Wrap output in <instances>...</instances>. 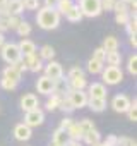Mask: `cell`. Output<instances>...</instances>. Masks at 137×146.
Wrapping results in <instances>:
<instances>
[{
	"instance_id": "cell-29",
	"label": "cell",
	"mask_w": 137,
	"mask_h": 146,
	"mask_svg": "<svg viewBox=\"0 0 137 146\" xmlns=\"http://www.w3.org/2000/svg\"><path fill=\"white\" fill-rule=\"evenodd\" d=\"M76 78H86L84 70H82L79 65H74V67H70V70H68V74H67V81L76 79Z\"/></svg>"
},
{
	"instance_id": "cell-47",
	"label": "cell",
	"mask_w": 137,
	"mask_h": 146,
	"mask_svg": "<svg viewBox=\"0 0 137 146\" xmlns=\"http://www.w3.org/2000/svg\"><path fill=\"white\" fill-rule=\"evenodd\" d=\"M57 2H58V0H45V7L55 9V7H57Z\"/></svg>"
},
{
	"instance_id": "cell-6",
	"label": "cell",
	"mask_w": 137,
	"mask_h": 146,
	"mask_svg": "<svg viewBox=\"0 0 137 146\" xmlns=\"http://www.w3.org/2000/svg\"><path fill=\"white\" fill-rule=\"evenodd\" d=\"M22 64L26 65V70H31V72H40V70H43V60L40 58L38 52L33 53V55L22 57Z\"/></svg>"
},
{
	"instance_id": "cell-20",
	"label": "cell",
	"mask_w": 137,
	"mask_h": 146,
	"mask_svg": "<svg viewBox=\"0 0 137 146\" xmlns=\"http://www.w3.org/2000/svg\"><path fill=\"white\" fill-rule=\"evenodd\" d=\"M93 112H103L106 108V100H99V98H89L88 100V105Z\"/></svg>"
},
{
	"instance_id": "cell-13",
	"label": "cell",
	"mask_w": 137,
	"mask_h": 146,
	"mask_svg": "<svg viewBox=\"0 0 137 146\" xmlns=\"http://www.w3.org/2000/svg\"><path fill=\"white\" fill-rule=\"evenodd\" d=\"M31 136H33V131H31V127H28L24 122H22V124H17V125L14 127V137H16L17 141H28V139H31Z\"/></svg>"
},
{
	"instance_id": "cell-44",
	"label": "cell",
	"mask_w": 137,
	"mask_h": 146,
	"mask_svg": "<svg viewBox=\"0 0 137 146\" xmlns=\"http://www.w3.org/2000/svg\"><path fill=\"white\" fill-rule=\"evenodd\" d=\"M117 137L118 136H115V134L106 136V139L103 141V146H117Z\"/></svg>"
},
{
	"instance_id": "cell-32",
	"label": "cell",
	"mask_w": 137,
	"mask_h": 146,
	"mask_svg": "<svg viewBox=\"0 0 137 146\" xmlns=\"http://www.w3.org/2000/svg\"><path fill=\"white\" fill-rule=\"evenodd\" d=\"M77 124H79V127H81V131H82V136H84L86 132H89V131L96 129V127H94V122H93V120H89V119H82V120H79Z\"/></svg>"
},
{
	"instance_id": "cell-42",
	"label": "cell",
	"mask_w": 137,
	"mask_h": 146,
	"mask_svg": "<svg viewBox=\"0 0 137 146\" xmlns=\"http://www.w3.org/2000/svg\"><path fill=\"white\" fill-rule=\"evenodd\" d=\"M117 0H101V11H113Z\"/></svg>"
},
{
	"instance_id": "cell-18",
	"label": "cell",
	"mask_w": 137,
	"mask_h": 146,
	"mask_svg": "<svg viewBox=\"0 0 137 146\" xmlns=\"http://www.w3.org/2000/svg\"><path fill=\"white\" fill-rule=\"evenodd\" d=\"M21 72H17L12 65H7L5 69H4V72H2V78H5V79H9V81H14V83H17L19 84V81H21Z\"/></svg>"
},
{
	"instance_id": "cell-45",
	"label": "cell",
	"mask_w": 137,
	"mask_h": 146,
	"mask_svg": "<svg viewBox=\"0 0 137 146\" xmlns=\"http://www.w3.org/2000/svg\"><path fill=\"white\" fill-rule=\"evenodd\" d=\"M12 67H14V69H16L17 72H21V74H22V72H24V70H26V65L22 64V58H21L19 62H16V64H12Z\"/></svg>"
},
{
	"instance_id": "cell-10",
	"label": "cell",
	"mask_w": 137,
	"mask_h": 146,
	"mask_svg": "<svg viewBox=\"0 0 137 146\" xmlns=\"http://www.w3.org/2000/svg\"><path fill=\"white\" fill-rule=\"evenodd\" d=\"M36 90L41 95H51L53 90H55V81L50 79V78H46V76H41L36 81Z\"/></svg>"
},
{
	"instance_id": "cell-23",
	"label": "cell",
	"mask_w": 137,
	"mask_h": 146,
	"mask_svg": "<svg viewBox=\"0 0 137 146\" xmlns=\"http://www.w3.org/2000/svg\"><path fill=\"white\" fill-rule=\"evenodd\" d=\"M67 141H68V137H67V132H65V131H62V129H55V131H53L51 143L60 144V146H65V144H67Z\"/></svg>"
},
{
	"instance_id": "cell-49",
	"label": "cell",
	"mask_w": 137,
	"mask_h": 146,
	"mask_svg": "<svg viewBox=\"0 0 137 146\" xmlns=\"http://www.w3.org/2000/svg\"><path fill=\"white\" fill-rule=\"evenodd\" d=\"M4 31H7V26H5V21H2V19H0V33L4 35Z\"/></svg>"
},
{
	"instance_id": "cell-11",
	"label": "cell",
	"mask_w": 137,
	"mask_h": 146,
	"mask_svg": "<svg viewBox=\"0 0 137 146\" xmlns=\"http://www.w3.org/2000/svg\"><path fill=\"white\" fill-rule=\"evenodd\" d=\"M89 98H99V100H106L108 96V90L103 83H93L89 84V93H88Z\"/></svg>"
},
{
	"instance_id": "cell-54",
	"label": "cell",
	"mask_w": 137,
	"mask_h": 146,
	"mask_svg": "<svg viewBox=\"0 0 137 146\" xmlns=\"http://www.w3.org/2000/svg\"><path fill=\"white\" fill-rule=\"evenodd\" d=\"M94 146H103V143H98V144H94Z\"/></svg>"
},
{
	"instance_id": "cell-35",
	"label": "cell",
	"mask_w": 137,
	"mask_h": 146,
	"mask_svg": "<svg viewBox=\"0 0 137 146\" xmlns=\"http://www.w3.org/2000/svg\"><path fill=\"white\" fill-rule=\"evenodd\" d=\"M0 88L5 90V91H14V90L17 88V83H14V81H9V79L2 78V79H0Z\"/></svg>"
},
{
	"instance_id": "cell-3",
	"label": "cell",
	"mask_w": 137,
	"mask_h": 146,
	"mask_svg": "<svg viewBox=\"0 0 137 146\" xmlns=\"http://www.w3.org/2000/svg\"><path fill=\"white\" fill-rule=\"evenodd\" d=\"M79 9L82 12V17H98L103 11H101V0H81L79 2Z\"/></svg>"
},
{
	"instance_id": "cell-31",
	"label": "cell",
	"mask_w": 137,
	"mask_h": 146,
	"mask_svg": "<svg viewBox=\"0 0 137 146\" xmlns=\"http://www.w3.org/2000/svg\"><path fill=\"white\" fill-rule=\"evenodd\" d=\"M16 31H17V35H19V36L26 38V36L31 33V24H29L28 21H21V24L16 28Z\"/></svg>"
},
{
	"instance_id": "cell-27",
	"label": "cell",
	"mask_w": 137,
	"mask_h": 146,
	"mask_svg": "<svg viewBox=\"0 0 137 146\" xmlns=\"http://www.w3.org/2000/svg\"><path fill=\"white\" fill-rule=\"evenodd\" d=\"M103 62H98L94 58H89L88 60V72H91V74H101V70H103Z\"/></svg>"
},
{
	"instance_id": "cell-30",
	"label": "cell",
	"mask_w": 137,
	"mask_h": 146,
	"mask_svg": "<svg viewBox=\"0 0 137 146\" xmlns=\"http://www.w3.org/2000/svg\"><path fill=\"white\" fill-rule=\"evenodd\" d=\"M58 108L62 110V112H65V113H72L76 108L72 107V103H70V100H68V96H62V102H60V105H58Z\"/></svg>"
},
{
	"instance_id": "cell-56",
	"label": "cell",
	"mask_w": 137,
	"mask_h": 146,
	"mask_svg": "<svg viewBox=\"0 0 137 146\" xmlns=\"http://www.w3.org/2000/svg\"><path fill=\"white\" fill-rule=\"evenodd\" d=\"M130 146H137V144H135V141H134V143H132V144H130Z\"/></svg>"
},
{
	"instance_id": "cell-14",
	"label": "cell",
	"mask_w": 137,
	"mask_h": 146,
	"mask_svg": "<svg viewBox=\"0 0 137 146\" xmlns=\"http://www.w3.org/2000/svg\"><path fill=\"white\" fill-rule=\"evenodd\" d=\"M17 46H19V52H21L22 57H28V55L36 53V45H34V41H31V40H28V38H22Z\"/></svg>"
},
{
	"instance_id": "cell-33",
	"label": "cell",
	"mask_w": 137,
	"mask_h": 146,
	"mask_svg": "<svg viewBox=\"0 0 137 146\" xmlns=\"http://www.w3.org/2000/svg\"><path fill=\"white\" fill-rule=\"evenodd\" d=\"M21 17L19 16H9L7 19H5V26H7V29H16L19 24H21Z\"/></svg>"
},
{
	"instance_id": "cell-41",
	"label": "cell",
	"mask_w": 137,
	"mask_h": 146,
	"mask_svg": "<svg viewBox=\"0 0 137 146\" xmlns=\"http://www.w3.org/2000/svg\"><path fill=\"white\" fill-rule=\"evenodd\" d=\"M115 21H117L118 24H123V26H125V24L130 21V16H128V12H127V14H117V16H115Z\"/></svg>"
},
{
	"instance_id": "cell-21",
	"label": "cell",
	"mask_w": 137,
	"mask_h": 146,
	"mask_svg": "<svg viewBox=\"0 0 137 146\" xmlns=\"http://www.w3.org/2000/svg\"><path fill=\"white\" fill-rule=\"evenodd\" d=\"M38 55H40L41 60H48V62H50V60H53V57H55V50H53L51 45H43V46L40 48Z\"/></svg>"
},
{
	"instance_id": "cell-53",
	"label": "cell",
	"mask_w": 137,
	"mask_h": 146,
	"mask_svg": "<svg viewBox=\"0 0 137 146\" xmlns=\"http://www.w3.org/2000/svg\"><path fill=\"white\" fill-rule=\"evenodd\" d=\"M122 2H123V4H127V5H128V4H130V2H132V0H122Z\"/></svg>"
},
{
	"instance_id": "cell-52",
	"label": "cell",
	"mask_w": 137,
	"mask_h": 146,
	"mask_svg": "<svg viewBox=\"0 0 137 146\" xmlns=\"http://www.w3.org/2000/svg\"><path fill=\"white\" fill-rule=\"evenodd\" d=\"M7 5V0H0V7H5Z\"/></svg>"
},
{
	"instance_id": "cell-24",
	"label": "cell",
	"mask_w": 137,
	"mask_h": 146,
	"mask_svg": "<svg viewBox=\"0 0 137 146\" xmlns=\"http://www.w3.org/2000/svg\"><path fill=\"white\" fill-rule=\"evenodd\" d=\"M103 50L108 53V52H117L118 50V40L115 36H106L105 41H103Z\"/></svg>"
},
{
	"instance_id": "cell-17",
	"label": "cell",
	"mask_w": 137,
	"mask_h": 146,
	"mask_svg": "<svg viewBox=\"0 0 137 146\" xmlns=\"http://www.w3.org/2000/svg\"><path fill=\"white\" fill-rule=\"evenodd\" d=\"M82 141H84L88 146H94V144L101 143V134L98 132V129H93V131H89V132H86V134L82 136Z\"/></svg>"
},
{
	"instance_id": "cell-19",
	"label": "cell",
	"mask_w": 137,
	"mask_h": 146,
	"mask_svg": "<svg viewBox=\"0 0 137 146\" xmlns=\"http://www.w3.org/2000/svg\"><path fill=\"white\" fill-rule=\"evenodd\" d=\"M65 17H67V21H70V23H79V21L82 19V12H81L79 5L74 4V5L70 7V11L65 14Z\"/></svg>"
},
{
	"instance_id": "cell-4",
	"label": "cell",
	"mask_w": 137,
	"mask_h": 146,
	"mask_svg": "<svg viewBox=\"0 0 137 146\" xmlns=\"http://www.w3.org/2000/svg\"><path fill=\"white\" fill-rule=\"evenodd\" d=\"M0 53H2V58H4L9 65L19 62V60L22 58V55H21V52H19V46H17L16 43H4V46L0 48Z\"/></svg>"
},
{
	"instance_id": "cell-22",
	"label": "cell",
	"mask_w": 137,
	"mask_h": 146,
	"mask_svg": "<svg viewBox=\"0 0 137 146\" xmlns=\"http://www.w3.org/2000/svg\"><path fill=\"white\" fill-rule=\"evenodd\" d=\"M105 62H108V65H111V67H118L122 64V53L118 50L117 52H108Z\"/></svg>"
},
{
	"instance_id": "cell-15",
	"label": "cell",
	"mask_w": 137,
	"mask_h": 146,
	"mask_svg": "<svg viewBox=\"0 0 137 146\" xmlns=\"http://www.w3.org/2000/svg\"><path fill=\"white\" fill-rule=\"evenodd\" d=\"M7 11L11 16H21L24 12V5H22V0H7Z\"/></svg>"
},
{
	"instance_id": "cell-12",
	"label": "cell",
	"mask_w": 137,
	"mask_h": 146,
	"mask_svg": "<svg viewBox=\"0 0 137 146\" xmlns=\"http://www.w3.org/2000/svg\"><path fill=\"white\" fill-rule=\"evenodd\" d=\"M38 105H40L38 96H36V95H33V93H28V95H24V96L21 98V108H22L24 112L36 110V108H38Z\"/></svg>"
},
{
	"instance_id": "cell-36",
	"label": "cell",
	"mask_w": 137,
	"mask_h": 146,
	"mask_svg": "<svg viewBox=\"0 0 137 146\" xmlns=\"http://www.w3.org/2000/svg\"><path fill=\"white\" fill-rule=\"evenodd\" d=\"M113 12H115V16L117 14H127L128 12V7H127V4L122 2V0H117L115 5H113Z\"/></svg>"
},
{
	"instance_id": "cell-55",
	"label": "cell",
	"mask_w": 137,
	"mask_h": 146,
	"mask_svg": "<svg viewBox=\"0 0 137 146\" xmlns=\"http://www.w3.org/2000/svg\"><path fill=\"white\" fill-rule=\"evenodd\" d=\"M50 146H60V144H55V143H51V144H50Z\"/></svg>"
},
{
	"instance_id": "cell-37",
	"label": "cell",
	"mask_w": 137,
	"mask_h": 146,
	"mask_svg": "<svg viewBox=\"0 0 137 146\" xmlns=\"http://www.w3.org/2000/svg\"><path fill=\"white\" fill-rule=\"evenodd\" d=\"M22 5L26 11H38L40 9V0H22Z\"/></svg>"
},
{
	"instance_id": "cell-28",
	"label": "cell",
	"mask_w": 137,
	"mask_h": 146,
	"mask_svg": "<svg viewBox=\"0 0 137 146\" xmlns=\"http://www.w3.org/2000/svg\"><path fill=\"white\" fill-rule=\"evenodd\" d=\"M127 70L130 76H137V55L132 53L128 57V62H127Z\"/></svg>"
},
{
	"instance_id": "cell-9",
	"label": "cell",
	"mask_w": 137,
	"mask_h": 146,
	"mask_svg": "<svg viewBox=\"0 0 137 146\" xmlns=\"http://www.w3.org/2000/svg\"><path fill=\"white\" fill-rule=\"evenodd\" d=\"M68 100H70L74 108H84L88 105L89 96H88L86 91H70L68 93Z\"/></svg>"
},
{
	"instance_id": "cell-8",
	"label": "cell",
	"mask_w": 137,
	"mask_h": 146,
	"mask_svg": "<svg viewBox=\"0 0 137 146\" xmlns=\"http://www.w3.org/2000/svg\"><path fill=\"white\" fill-rule=\"evenodd\" d=\"M111 107L118 113H127V110L130 107V100H128L127 95H115L113 100H111Z\"/></svg>"
},
{
	"instance_id": "cell-5",
	"label": "cell",
	"mask_w": 137,
	"mask_h": 146,
	"mask_svg": "<svg viewBox=\"0 0 137 146\" xmlns=\"http://www.w3.org/2000/svg\"><path fill=\"white\" fill-rule=\"evenodd\" d=\"M45 122V113L41 108H36V110H31V112H26V117H24V124L28 127H38Z\"/></svg>"
},
{
	"instance_id": "cell-7",
	"label": "cell",
	"mask_w": 137,
	"mask_h": 146,
	"mask_svg": "<svg viewBox=\"0 0 137 146\" xmlns=\"http://www.w3.org/2000/svg\"><path fill=\"white\" fill-rule=\"evenodd\" d=\"M43 69H45V76L50 78V79H53V81L63 78V69H62V65H60L58 62H55V60H50Z\"/></svg>"
},
{
	"instance_id": "cell-2",
	"label": "cell",
	"mask_w": 137,
	"mask_h": 146,
	"mask_svg": "<svg viewBox=\"0 0 137 146\" xmlns=\"http://www.w3.org/2000/svg\"><path fill=\"white\" fill-rule=\"evenodd\" d=\"M103 74V84H110V86H115V84H120L123 81V72L120 67H111V65H106L103 67L101 70Z\"/></svg>"
},
{
	"instance_id": "cell-50",
	"label": "cell",
	"mask_w": 137,
	"mask_h": 146,
	"mask_svg": "<svg viewBox=\"0 0 137 146\" xmlns=\"http://www.w3.org/2000/svg\"><path fill=\"white\" fill-rule=\"evenodd\" d=\"M130 45H132L134 48L137 46V38H135V35H134V36H130Z\"/></svg>"
},
{
	"instance_id": "cell-38",
	"label": "cell",
	"mask_w": 137,
	"mask_h": 146,
	"mask_svg": "<svg viewBox=\"0 0 137 146\" xmlns=\"http://www.w3.org/2000/svg\"><path fill=\"white\" fill-rule=\"evenodd\" d=\"M91 58H94V60H98V62H103V64H105V58H106V52L103 50V46L96 48V50L93 52V57H91Z\"/></svg>"
},
{
	"instance_id": "cell-40",
	"label": "cell",
	"mask_w": 137,
	"mask_h": 146,
	"mask_svg": "<svg viewBox=\"0 0 137 146\" xmlns=\"http://www.w3.org/2000/svg\"><path fill=\"white\" fill-rule=\"evenodd\" d=\"M74 122H76L74 119H70V117H65V119H62V120H60V127H58V129H62V131H67L68 127H70V125L74 124Z\"/></svg>"
},
{
	"instance_id": "cell-39",
	"label": "cell",
	"mask_w": 137,
	"mask_h": 146,
	"mask_svg": "<svg viewBox=\"0 0 137 146\" xmlns=\"http://www.w3.org/2000/svg\"><path fill=\"white\" fill-rule=\"evenodd\" d=\"M125 29H127L128 36H134V35L137 33V21H135V19H130V21L125 24Z\"/></svg>"
},
{
	"instance_id": "cell-51",
	"label": "cell",
	"mask_w": 137,
	"mask_h": 146,
	"mask_svg": "<svg viewBox=\"0 0 137 146\" xmlns=\"http://www.w3.org/2000/svg\"><path fill=\"white\" fill-rule=\"evenodd\" d=\"M4 43H5V38H4V35H2V33H0V48L4 46Z\"/></svg>"
},
{
	"instance_id": "cell-25",
	"label": "cell",
	"mask_w": 137,
	"mask_h": 146,
	"mask_svg": "<svg viewBox=\"0 0 137 146\" xmlns=\"http://www.w3.org/2000/svg\"><path fill=\"white\" fill-rule=\"evenodd\" d=\"M74 5V2L72 0H58L57 2V7H55V11L60 14V16H65L68 11H70V7Z\"/></svg>"
},
{
	"instance_id": "cell-1",
	"label": "cell",
	"mask_w": 137,
	"mask_h": 146,
	"mask_svg": "<svg viewBox=\"0 0 137 146\" xmlns=\"http://www.w3.org/2000/svg\"><path fill=\"white\" fill-rule=\"evenodd\" d=\"M60 14L55 9H48V7H40L38 14H36V23L41 29H57L60 24Z\"/></svg>"
},
{
	"instance_id": "cell-26",
	"label": "cell",
	"mask_w": 137,
	"mask_h": 146,
	"mask_svg": "<svg viewBox=\"0 0 137 146\" xmlns=\"http://www.w3.org/2000/svg\"><path fill=\"white\" fill-rule=\"evenodd\" d=\"M60 102H62V96H60V95H55V93L48 95V100H46V110H50V112L57 110L58 105H60Z\"/></svg>"
},
{
	"instance_id": "cell-48",
	"label": "cell",
	"mask_w": 137,
	"mask_h": 146,
	"mask_svg": "<svg viewBox=\"0 0 137 146\" xmlns=\"http://www.w3.org/2000/svg\"><path fill=\"white\" fill-rule=\"evenodd\" d=\"M65 146H82V144H81V143H79V141H70V139H68V141H67V144H65Z\"/></svg>"
},
{
	"instance_id": "cell-16",
	"label": "cell",
	"mask_w": 137,
	"mask_h": 146,
	"mask_svg": "<svg viewBox=\"0 0 137 146\" xmlns=\"http://www.w3.org/2000/svg\"><path fill=\"white\" fill-rule=\"evenodd\" d=\"M65 132H67V137L70 139V141H79V143L82 141V131H81V127H79L77 122H74Z\"/></svg>"
},
{
	"instance_id": "cell-34",
	"label": "cell",
	"mask_w": 137,
	"mask_h": 146,
	"mask_svg": "<svg viewBox=\"0 0 137 146\" xmlns=\"http://www.w3.org/2000/svg\"><path fill=\"white\" fill-rule=\"evenodd\" d=\"M127 115H128V120H132V122L137 120V100L135 98L130 102V107L127 110Z\"/></svg>"
},
{
	"instance_id": "cell-46",
	"label": "cell",
	"mask_w": 137,
	"mask_h": 146,
	"mask_svg": "<svg viewBox=\"0 0 137 146\" xmlns=\"http://www.w3.org/2000/svg\"><path fill=\"white\" fill-rule=\"evenodd\" d=\"M9 16H11V14H9V11H7V7H0V19L5 21Z\"/></svg>"
},
{
	"instance_id": "cell-43",
	"label": "cell",
	"mask_w": 137,
	"mask_h": 146,
	"mask_svg": "<svg viewBox=\"0 0 137 146\" xmlns=\"http://www.w3.org/2000/svg\"><path fill=\"white\" fill-rule=\"evenodd\" d=\"M132 143H134V139H130V137H125V136L117 137V146H130Z\"/></svg>"
}]
</instances>
